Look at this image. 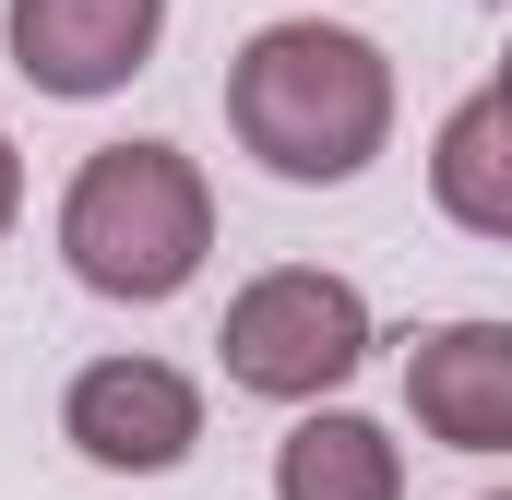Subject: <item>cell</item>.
<instances>
[{
    "mask_svg": "<svg viewBox=\"0 0 512 500\" xmlns=\"http://www.w3.org/2000/svg\"><path fill=\"white\" fill-rule=\"evenodd\" d=\"M501 500H512V489H501Z\"/></svg>",
    "mask_w": 512,
    "mask_h": 500,
    "instance_id": "11",
    "label": "cell"
},
{
    "mask_svg": "<svg viewBox=\"0 0 512 500\" xmlns=\"http://www.w3.org/2000/svg\"><path fill=\"white\" fill-rule=\"evenodd\" d=\"M429 191H441L453 227L512 239V108H501V96H465V108L441 120V143H429Z\"/></svg>",
    "mask_w": 512,
    "mask_h": 500,
    "instance_id": "7",
    "label": "cell"
},
{
    "mask_svg": "<svg viewBox=\"0 0 512 500\" xmlns=\"http://www.w3.org/2000/svg\"><path fill=\"white\" fill-rule=\"evenodd\" d=\"M489 96H501V108H512V60H501V84H489Z\"/></svg>",
    "mask_w": 512,
    "mask_h": 500,
    "instance_id": "10",
    "label": "cell"
},
{
    "mask_svg": "<svg viewBox=\"0 0 512 500\" xmlns=\"http://www.w3.org/2000/svg\"><path fill=\"white\" fill-rule=\"evenodd\" d=\"M60 250L96 298H179L215 250V191L179 143H96L60 191Z\"/></svg>",
    "mask_w": 512,
    "mask_h": 500,
    "instance_id": "2",
    "label": "cell"
},
{
    "mask_svg": "<svg viewBox=\"0 0 512 500\" xmlns=\"http://www.w3.org/2000/svg\"><path fill=\"white\" fill-rule=\"evenodd\" d=\"M227 120H239V143L274 179L334 191V179H358L382 155V131H393V60L358 24H322V12L262 24L227 60Z\"/></svg>",
    "mask_w": 512,
    "mask_h": 500,
    "instance_id": "1",
    "label": "cell"
},
{
    "mask_svg": "<svg viewBox=\"0 0 512 500\" xmlns=\"http://www.w3.org/2000/svg\"><path fill=\"white\" fill-rule=\"evenodd\" d=\"M0 36L36 96H120L167 36V0H12Z\"/></svg>",
    "mask_w": 512,
    "mask_h": 500,
    "instance_id": "5",
    "label": "cell"
},
{
    "mask_svg": "<svg viewBox=\"0 0 512 500\" xmlns=\"http://www.w3.org/2000/svg\"><path fill=\"white\" fill-rule=\"evenodd\" d=\"M274 500H405V453L370 417H298L274 453Z\"/></svg>",
    "mask_w": 512,
    "mask_h": 500,
    "instance_id": "8",
    "label": "cell"
},
{
    "mask_svg": "<svg viewBox=\"0 0 512 500\" xmlns=\"http://www.w3.org/2000/svg\"><path fill=\"white\" fill-rule=\"evenodd\" d=\"M12 203H24V167H12V131H0V227H12Z\"/></svg>",
    "mask_w": 512,
    "mask_h": 500,
    "instance_id": "9",
    "label": "cell"
},
{
    "mask_svg": "<svg viewBox=\"0 0 512 500\" xmlns=\"http://www.w3.org/2000/svg\"><path fill=\"white\" fill-rule=\"evenodd\" d=\"M60 429L84 465L108 477H167L191 441H203V393L167 370V358H96V370L60 393Z\"/></svg>",
    "mask_w": 512,
    "mask_h": 500,
    "instance_id": "4",
    "label": "cell"
},
{
    "mask_svg": "<svg viewBox=\"0 0 512 500\" xmlns=\"http://www.w3.org/2000/svg\"><path fill=\"white\" fill-rule=\"evenodd\" d=\"M227 381L239 393H274V405H310V393H334V381L370 358V298L346 286V274H310V262H286V274H262L227 298Z\"/></svg>",
    "mask_w": 512,
    "mask_h": 500,
    "instance_id": "3",
    "label": "cell"
},
{
    "mask_svg": "<svg viewBox=\"0 0 512 500\" xmlns=\"http://www.w3.org/2000/svg\"><path fill=\"white\" fill-rule=\"evenodd\" d=\"M405 405L453 453H512V322H453L405 358Z\"/></svg>",
    "mask_w": 512,
    "mask_h": 500,
    "instance_id": "6",
    "label": "cell"
}]
</instances>
